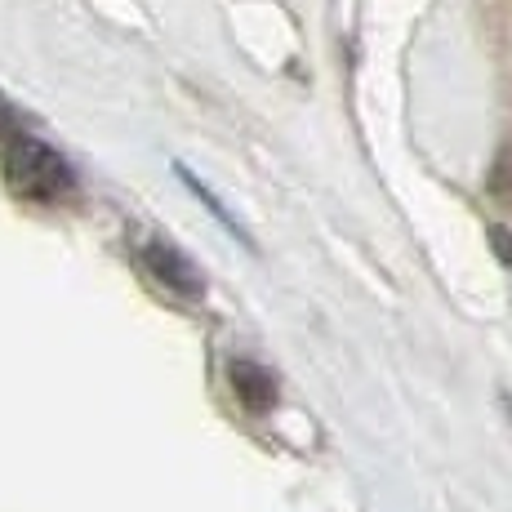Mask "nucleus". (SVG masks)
Segmentation results:
<instances>
[{"label": "nucleus", "mask_w": 512, "mask_h": 512, "mask_svg": "<svg viewBox=\"0 0 512 512\" xmlns=\"http://www.w3.org/2000/svg\"><path fill=\"white\" fill-rule=\"evenodd\" d=\"M5 179L18 196L27 201H58V196L72 192V165L54 152V147L36 143V139H14L9 143V156H5Z\"/></svg>", "instance_id": "f257e3e1"}, {"label": "nucleus", "mask_w": 512, "mask_h": 512, "mask_svg": "<svg viewBox=\"0 0 512 512\" xmlns=\"http://www.w3.org/2000/svg\"><path fill=\"white\" fill-rule=\"evenodd\" d=\"M143 259H147V268H152V277H156V281H165L170 290L192 294V299L205 290V277L196 272V263L187 259L179 245H170V241H147Z\"/></svg>", "instance_id": "f03ea898"}, {"label": "nucleus", "mask_w": 512, "mask_h": 512, "mask_svg": "<svg viewBox=\"0 0 512 512\" xmlns=\"http://www.w3.org/2000/svg\"><path fill=\"white\" fill-rule=\"evenodd\" d=\"M232 388L250 410H268L272 401H277V383H272V374L263 366H254V361H236L232 366Z\"/></svg>", "instance_id": "7ed1b4c3"}]
</instances>
